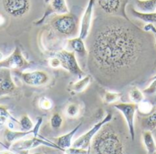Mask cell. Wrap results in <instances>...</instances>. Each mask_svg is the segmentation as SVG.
Returning <instances> with one entry per match:
<instances>
[{"label": "cell", "mask_w": 156, "mask_h": 154, "mask_svg": "<svg viewBox=\"0 0 156 154\" xmlns=\"http://www.w3.org/2000/svg\"><path fill=\"white\" fill-rule=\"evenodd\" d=\"M144 49L142 34L127 23L112 20L96 33L90 61L101 74L112 76L134 66Z\"/></svg>", "instance_id": "1"}, {"label": "cell", "mask_w": 156, "mask_h": 154, "mask_svg": "<svg viewBox=\"0 0 156 154\" xmlns=\"http://www.w3.org/2000/svg\"><path fill=\"white\" fill-rule=\"evenodd\" d=\"M108 124V123H107ZM105 124L95 135L92 148L96 154H123L124 145L119 134Z\"/></svg>", "instance_id": "2"}, {"label": "cell", "mask_w": 156, "mask_h": 154, "mask_svg": "<svg viewBox=\"0 0 156 154\" xmlns=\"http://www.w3.org/2000/svg\"><path fill=\"white\" fill-rule=\"evenodd\" d=\"M50 26L55 32L61 36L74 37L78 32V18L70 13L56 15L50 21Z\"/></svg>", "instance_id": "3"}, {"label": "cell", "mask_w": 156, "mask_h": 154, "mask_svg": "<svg viewBox=\"0 0 156 154\" xmlns=\"http://www.w3.org/2000/svg\"><path fill=\"white\" fill-rule=\"evenodd\" d=\"M55 56L59 58L60 63H61V68L69 72L70 74L77 76L79 79L83 78L86 76V73L81 69L80 67L76 55L73 51L68 50L66 48H63L57 53H55Z\"/></svg>", "instance_id": "4"}, {"label": "cell", "mask_w": 156, "mask_h": 154, "mask_svg": "<svg viewBox=\"0 0 156 154\" xmlns=\"http://www.w3.org/2000/svg\"><path fill=\"white\" fill-rule=\"evenodd\" d=\"M14 74L17 76L25 84L31 87H40L49 82L50 77L45 70H34V71H22L15 69Z\"/></svg>", "instance_id": "5"}, {"label": "cell", "mask_w": 156, "mask_h": 154, "mask_svg": "<svg viewBox=\"0 0 156 154\" xmlns=\"http://www.w3.org/2000/svg\"><path fill=\"white\" fill-rule=\"evenodd\" d=\"M112 120V113H108L102 120H101L98 123H96L90 131H88L86 133L80 136L78 139H76L71 147L74 148H81V149H88L90 150V143L92 140L94 139L95 135L100 131V130L107 123H109Z\"/></svg>", "instance_id": "6"}, {"label": "cell", "mask_w": 156, "mask_h": 154, "mask_svg": "<svg viewBox=\"0 0 156 154\" xmlns=\"http://www.w3.org/2000/svg\"><path fill=\"white\" fill-rule=\"evenodd\" d=\"M40 145L48 146L50 148H54V149L60 151L59 147L57 144H55L53 142H50L43 137H40L39 135L38 136L32 135L31 137H29L27 139L24 138L20 141H17L15 143H13L10 148L12 149V151L16 152L19 151H30V150L37 148Z\"/></svg>", "instance_id": "7"}, {"label": "cell", "mask_w": 156, "mask_h": 154, "mask_svg": "<svg viewBox=\"0 0 156 154\" xmlns=\"http://www.w3.org/2000/svg\"><path fill=\"white\" fill-rule=\"evenodd\" d=\"M43 122V119L41 117H39L34 126V128L31 131H14V130H10L8 128H6L4 131V138L5 141V146L6 149H10V147L12 146L13 143H15L17 141H20L27 136L30 135H34V136H38V131L39 128L41 126Z\"/></svg>", "instance_id": "8"}, {"label": "cell", "mask_w": 156, "mask_h": 154, "mask_svg": "<svg viewBox=\"0 0 156 154\" xmlns=\"http://www.w3.org/2000/svg\"><path fill=\"white\" fill-rule=\"evenodd\" d=\"M29 65L30 63L24 58L19 47H16L11 55L5 58V59L0 62V68H5L13 70H23L28 68Z\"/></svg>", "instance_id": "9"}, {"label": "cell", "mask_w": 156, "mask_h": 154, "mask_svg": "<svg viewBox=\"0 0 156 154\" xmlns=\"http://www.w3.org/2000/svg\"><path fill=\"white\" fill-rule=\"evenodd\" d=\"M3 6L9 16L22 17L29 12L31 3L30 0H3Z\"/></svg>", "instance_id": "10"}, {"label": "cell", "mask_w": 156, "mask_h": 154, "mask_svg": "<svg viewBox=\"0 0 156 154\" xmlns=\"http://www.w3.org/2000/svg\"><path fill=\"white\" fill-rule=\"evenodd\" d=\"M114 108L117 109L125 118V121L128 124L129 132L131 135L132 141H134L135 138V126H134V118L137 111V104L135 103H114Z\"/></svg>", "instance_id": "11"}, {"label": "cell", "mask_w": 156, "mask_h": 154, "mask_svg": "<svg viewBox=\"0 0 156 154\" xmlns=\"http://www.w3.org/2000/svg\"><path fill=\"white\" fill-rule=\"evenodd\" d=\"M95 0H89L88 5L85 8V11L81 16L80 23V31L79 37L82 39H86L90 32L92 17H93V10H94Z\"/></svg>", "instance_id": "12"}, {"label": "cell", "mask_w": 156, "mask_h": 154, "mask_svg": "<svg viewBox=\"0 0 156 154\" xmlns=\"http://www.w3.org/2000/svg\"><path fill=\"white\" fill-rule=\"evenodd\" d=\"M16 90V86L12 79L11 69L0 68V97L10 95Z\"/></svg>", "instance_id": "13"}, {"label": "cell", "mask_w": 156, "mask_h": 154, "mask_svg": "<svg viewBox=\"0 0 156 154\" xmlns=\"http://www.w3.org/2000/svg\"><path fill=\"white\" fill-rule=\"evenodd\" d=\"M68 13H69V6L67 5L66 0H50L49 6L47 8L44 16L38 21L34 22V24L36 26L43 24L44 21L46 20V18L48 17L52 14L64 15V14H68Z\"/></svg>", "instance_id": "14"}, {"label": "cell", "mask_w": 156, "mask_h": 154, "mask_svg": "<svg viewBox=\"0 0 156 154\" xmlns=\"http://www.w3.org/2000/svg\"><path fill=\"white\" fill-rule=\"evenodd\" d=\"M66 49L73 51L74 53L78 54L80 57H85L88 55V50L84 42V39H82L80 37H69L66 39Z\"/></svg>", "instance_id": "15"}, {"label": "cell", "mask_w": 156, "mask_h": 154, "mask_svg": "<svg viewBox=\"0 0 156 154\" xmlns=\"http://www.w3.org/2000/svg\"><path fill=\"white\" fill-rule=\"evenodd\" d=\"M81 124H82V123L78 124L72 131H70L68 132L67 134H64V135L59 136V137H58V138H54V142H54L55 144H57V145L59 147V149H60L61 152H65L66 150H68L69 148H70V147L72 146V143H73V142H72L73 137H74V135L77 133V131H79V129L80 128Z\"/></svg>", "instance_id": "16"}, {"label": "cell", "mask_w": 156, "mask_h": 154, "mask_svg": "<svg viewBox=\"0 0 156 154\" xmlns=\"http://www.w3.org/2000/svg\"><path fill=\"white\" fill-rule=\"evenodd\" d=\"M100 7L109 15L115 14L122 7V0H98Z\"/></svg>", "instance_id": "17"}, {"label": "cell", "mask_w": 156, "mask_h": 154, "mask_svg": "<svg viewBox=\"0 0 156 154\" xmlns=\"http://www.w3.org/2000/svg\"><path fill=\"white\" fill-rule=\"evenodd\" d=\"M143 141L148 154H156V142L152 131H144L143 133Z\"/></svg>", "instance_id": "18"}, {"label": "cell", "mask_w": 156, "mask_h": 154, "mask_svg": "<svg viewBox=\"0 0 156 154\" xmlns=\"http://www.w3.org/2000/svg\"><path fill=\"white\" fill-rule=\"evenodd\" d=\"M92 79L90 76L89 75H86L84 76L83 78L80 79L78 81H76L75 83L71 84L70 86V90L74 93H80V92H83L88 87L89 85L90 84Z\"/></svg>", "instance_id": "19"}, {"label": "cell", "mask_w": 156, "mask_h": 154, "mask_svg": "<svg viewBox=\"0 0 156 154\" xmlns=\"http://www.w3.org/2000/svg\"><path fill=\"white\" fill-rule=\"evenodd\" d=\"M131 13L134 17L139 18V19L144 21L147 24L156 23V11L155 12H151V13H145V12H141L139 10L132 8Z\"/></svg>", "instance_id": "20"}, {"label": "cell", "mask_w": 156, "mask_h": 154, "mask_svg": "<svg viewBox=\"0 0 156 154\" xmlns=\"http://www.w3.org/2000/svg\"><path fill=\"white\" fill-rule=\"evenodd\" d=\"M142 126L144 131H153L156 129V108L151 114L142 119Z\"/></svg>", "instance_id": "21"}, {"label": "cell", "mask_w": 156, "mask_h": 154, "mask_svg": "<svg viewBox=\"0 0 156 154\" xmlns=\"http://www.w3.org/2000/svg\"><path fill=\"white\" fill-rule=\"evenodd\" d=\"M136 7L141 12H155L156 0H136Z\"/></svg>", "instance_id": "22"}, {"label": "cell", "mask_w": 156, "mask_h": 154, "mask_svg": "<svg viewBox=\"0 0 156 154\" xmlns=\"http://www.w3.org/2000/svg\"><path fill=\"white\" fill-rule=\"evenodd\" d=\"M129 98L133 103L139 104L144 100V93L137 87H133L129 91Z\"/></svg>", "instance_id": "23"}, {"label": "cell", "mask_w": 156, "mask_h": 154, "mask_svg": "<svg viewBox=\"0 0 156 154\" xmlns=\"http://www.w3.org/2000/svg\"><path fill=\"white\" fill-rule=\"evenodd\" d=\"M121 97H122V93L115 92V91H107V90H105L101 95L102 100L106 104H114L118 100H120Z\"/></svg>", "instance_id": "24"}, {"label": "cell", "mask_w": 156, "mask_h": 154, "mask_svg": "<svg viewBox=\"0 0 156 154\" xmlns=\"http://www.w3.org/2000/svg\"><path fill=\"white\" fill-rule=\"evenodd\" d=\"M154 110V107L150 101L144 100L141 103L137 104V110L144 116H148L149 114H151Z\"/></svg>", "instance_id": "25"}, {"label": "cell", "mask_w": 156, "mask_h": 154, "mask_svg": "<svg viewBox=\"0 0 156 154\" xmlns=\"http://www.w3.org/2000/svg\"><path fill=\"white\" fill-rule=\"evenodd\" d=\"M65 113H66L67 117H69V118H71V119L77 118L80 113V107L79 104L69 103L65 110Z\"/></svg>", "instance_id": "26"}, {"label": "cell", "mask_w": 156, "mask_h": 154, "mask_svg": "<svg viewBox=\"0 0 156 154\" xmlns=\"http://www.w3.org/2000/svg\"><path fill=\"white\" fill-rule=\"evenodd\" d=\"M19 124L23 131H31L35 126L34 122L32 121V120L30 119V117L28 115L22 116L19 121Z\"/></svg>", "instance_id": "27"}, {"label": "cell", "mask_w": 156, "mask_h": 154, "mask_svg": "<svg viewBox=\"0 0 156 154\" xmlns=\"http://www.w3.org/2000/svg\"><path fill=\"white\" fill-rule=\"evenodd\" d=\"M50 126L53 128V129H55V130H58V129H59L61 126H62V124H63V118H62V116L59 114V113H58V112H56V113H54L52 116H51V118H50Z\"/></svg>", "instance_id": "28"}, {"label": "cell", "mask_w": 156, "mask_h": 154, "mask_svg": "<svg viewBox=\"0 0 156 154\" xmlns=\"http://www.w3.org/2000/svg\"><path fill=\"white\" fill-rule=\"evenodd\" d=\"M38 106L41 110H49L52 109L53 107V102L51 100H49L48 98L47 97H42L40 100H39V102H38Z\"/></svg>", "instance_id": "29"}, {"label": "cell", "mask_w": 156, "mask_h": 154, "mask_svg": "<svg viewBox=\"0 0 156 154\" xmlns=\"http://www.w3.org/2000/svg\"><path fill=\"white\" fill-rule=\"evenodd\" d=\"M143 92L146 95H153L156 93V77H154V79L152 80V82L149 84L148 87H146Z\"/></svg>", "instance_id": "30"}, {"label": "cell", "mask_w": 156, "mask_h": 154, "mask_svg": "<svg viewBox=\"0 0 156 154\" xmlns=\"http://www.w3.org/2000/svg\"><path fill=\"white\" fill-rule=\"evenodd\" d=\"M90 151L88 149H81V148H74L70 147L68 150H66L67 154H90Z\"/></svg>", "instance_id": "31"}, {"label": "cell", "mask_w": 156, "mask_h": 154, "mask_svg": "<svg viewBox=\"0 0 156 154\" xmlns=\"http://www.w3.org/2000/svg\"><path fill=\"white\" fill-rule=\"evenodd\" d=\"M0 116H5V117H6L8 120L16 122V123H19V121H16V120L10 114L8 109H7L6 107H5V106H0Z\"/></svg>", "instance_id": "32"}, {"label": "cell", "mask_w": 156, "mask_h": 154, "mask_svg": "<svg viewBox=\"0 0 156 154\" xmlns=\"http://www.w3.org/2000/svg\"><path fill=\"white\" fill-rule=\"evenodd\" d=\"M48 65L50 68H61V63L58 58H57L56 56L50 58L48 59Z\"/></svg>", "instance_id": "33"}, {"label": "cell", "mask_w": 156, "mask_h": 154, "mask_svg": "<svg viewBox=\"0 0 156 154\" xmlns=\"http://www.w3.org/2000/svg\"><path fill=\"white\" fill-rule=\"evenodd\" d=\"M144 31H153V32L155 34L156 38V28L153 24H147V25L144 26Z\"/></svg>", "instance_id": "34"}, {"label": "cell", "mask_w": 156, "mask_h": 154, "mask_svg": "<svg viewBox=\"0 0 156 154\" xmlns=\"http://www.w3.org/2000/svg\"><path fill=\"white\" fill-rule=\"evenodd\" d=\"M7 118L6 117H5V116H0V130L1 129H3L5 126V124L7 123Z\"/></svg>", "instance_id": "35"}, {"label": "cell", "mask_w": 156, "mask_h": 154, "mask_svg": "<svg viewBox=\"0 0 156 154\" xmlns=\"http://www.w3.org/2000/svg\"><path fill=\"white\" fill-rule=\"evenodd\" d=\"M5 23H6V18L5 17V16L3 14L0 13V27L3 26H5Z\"/></svg>", "instance_id": "36"}, {"label": "cell", "mask_w": 156, "mask_h": 154, "mask_svg": "<svg viewBox=\"0 0 156 154\" xmlns=\"http://www.w3.org/2000/svg\"><path fill=\"white\" fill-rule=\"evenodd\" d=\"M0 154H17V152H15L14 151H10L9 149H6L5 151H1Z\"/></svg>", "instance_id": "37"}, {"label": "cell", "mask_w": 156, "mask_h": 154, "mask_svg": "<svg viewBox=\"0 0 156 154\" xmlns=\"http://www.w3.org/2000/svg\"><path fill=\"white\" fill-rule=\"evenodd\" d=\"M29 151H19V152H16L17 154H29L28 152Z\"/></svg>", "instance_id": "38"}, {"label": "cell", "mask_w": 156, "mask_h": 154, "mask_svg": "<svg viewBox=\"0 0 156 154\" xmlns=\"http://www.w3.org/2000/svg\"><path fill=\"white\" fill-rule=\"evenodd\" d=\"M4 59H5V56H4V54L0 51V62L3 61Z\"/></svg>", "instance_id": "39"}, {"label": "cell", "mask_w": 156, "mask_h": 154, "mask_svg": "<svg viewBox=\"0 0 156 154\" xmlns=\"http://www.w3.org/2000/svg\"><path fill=\"white\" fill-rule=\"evenodd\" d=\"M0 145H1V146H3V147H5V148L6 149V146H5V143H3L1 141H0Z\"/></svg>", "instance_id": "40"}, {"label": "cell", "mask_w": 156, "mask_h": 154, "mask_svg": "<svg viewBox=\"0 0 156 154\" xmlns=\"http://www.w3.org/2000/svg\"><path fill=\"white\" fill-rule=\"evenodd\" d=\"M33 154H42V153H39V152H36V153H33Z\"/></svg>", "instance_id": "41"}, {"label": "cell", "mask_w": 156, "mask_h": 154, "mask_svg": "<svg viewBox=\"0 0 156 154\" xmlns=\"http://www.w3.org/2000/svg\"><path fill=\"white\" fill-rule=\"evenodd\" d=\"M155 142H156V134H155Z\"/></svg>", "instance_id": "42"}, {"label": "cell", "mask_w": 156, "mask_h": 154, "mask_svg": "<svg viewBox=\"0 0 156 154\" xmlns=\"http://www.w3.org/2000/svg\"><path fill=\"white\" fill-rule=\"evenodd\" d=\"M66 154H67V153H66Z\"/></svg>", "instance_id": "43"}]
</instances>
